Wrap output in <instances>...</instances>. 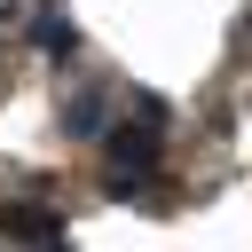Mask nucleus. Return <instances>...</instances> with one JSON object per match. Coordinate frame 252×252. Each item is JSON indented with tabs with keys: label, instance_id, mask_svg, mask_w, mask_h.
<instances>
[{
	"label": "nucleus",
	"instance_id": "nucleus-1",
	"mask_svg": "<svg viewBox=\"0 0 252 252\" xmlns=\"http://www.w3.org/2000/svg\"><path fill=\"white\" fill-rule=\"evenodd\" d=\"M158 142H165V110L142 102L134 126L110 134V197H150V165H158Z\"/></svg>",
	"mask_w": 252,
	"mask_h": 252
},
{
	"label": "nucleus",
	"instance_id": "nucleus-2",
	"mask_svg": "<svg viewBox=\"0 0 252 252\" xmlns=\"http://www.w3.org/2000/svg\"><path fill=\"white\" fill-rule=\"evenodd\" d=\"M0 236H24V244H63V213H47V205H0Z\"/></svg>",
	"mask_w": 252,
	"mask_h": 252
},
{
	"label": "nucleus",
	"instance_id": "nucleus-3",
	"mask_svg": "<svg viewBox=\"0 0 252 252\" xmlns=\"http://www.w3.org/2000/svg\"><path fill=\"white\" fill-rule=\"evenodd\" d=\"M63 134H79V142H87V134H102V94H94V87H87V94H71V110H63Z\"/></svg>",
	"mask_w": 252,
	"mask_h": 252
},
{
	"label": "nucleus",
	"instance_id": "nucleus-4",
	"mask_svg": "<svg viewBox=\"0 0 252 252\" xmlns=\"http://www.w3.org/2000/svg\"><path fill=\"white\" fill-rule=\"evenodd\" d=\"M32 39H39V55H71V47H79V32H71V16H55V8L39 16V32H32Z\"/></svg>",
	"mask_w": 252,
	"mask_h": 252
}]
</instances>
